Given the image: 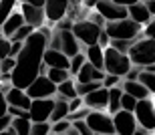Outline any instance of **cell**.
<instances>
[{"instance_id":"6da1fadb","label":"cell","mask_w":155,"mask_h":135,"mask_svg":"<svg viewBox=\"0 0 155 135\" xmlns=\"http://www.w3.org/2000/svg\"><path fill=\"white\" fill-rule=\"evenodd\" d=\"M48 32L45 28H38L26 36L22 42V48L14 57V69L10 73V85L16 89H26L35 81L42 67V53L46 48Z\"/></svg>"},{"instance_id":"7a4b0ae2","label":"cell","mask_w":155,"mask_h":135,"mask_svg":"<svg viewBox=\"0 0 155 135\" xmlns=\"http://www.w3.org/2000/svg\"><path fill=\"white\" fill-rule=\"evenodd\" d=\"M127 57L133 67H149L155 65V38H135L127 51Z\"/></svg>"},{"instance_id":"3957f363","label":"cell","mask_w":155,"mask_h":135,"mask_svg":"<svg viewBox=\"0 0 155 135\" xmlns=\"http://www.w3.org/2000/svg\"><path fill=\"white\" fill-rule=\"evenodd\" d=\"M141 24L133 22L131 18H121V20H111V22L103 24V30L107 32L109 38H121V41H135L141 38Z\"/></svg>"},{"instance_id":"277c9868","label":"cell","mask_w":155,"mask_h":135,"mask_svg":"<svg viewBox=\"0 0 155 135\" xmlns=\"http://www.w3.org/2000/svg\"><path fill=\"white\" fill-rule=\"evenodd\" d=\"M131 69V61L125 53H117L115 48L105 47L103 48V71L105 75H115V77H125V73Z\"/></svg>"},{"instance_id":"5b68a950","label":"cell","mask_w":155,"mask_h":135,"mask_svg":"<svg viewBox=\"0 0 155 135\" xmlns=\"http://www.w3.org/2000/svg\"><path fill=\"white\" fill-rule=\"evenodd\" d=\"M133 117L137 121L139 127H143L145 131L153 133L155 129V103L153 97H147V99H139L135 103V109H133Z\"/></svg>"},{"instance_id":"8992f818","label":"cell","mask_w":155,"mask_h":135,"mask_svg":"<svg viewBox=\"0 0 155 135\" xmlns=\"http://www.w3.org/2000/svg\"><path fill=\"white\" fill-rule=\"evenodd\" d=\"M101 26L93 24L91 20H77L73 22V28L71 32L75 35V38L79 41V44H85V47H91V44H97L99 32H101Z\"/></svg>"},{"instance_id":"52a82bcc","label":"cell","mask_w":155,"mask_h":135,"mask_svg":"<svg viewBox=\"0 0 155 135\" xmlns=\"http://www.w3.org/2000/svg\"><path fill=\"white\" fill-rule=\"evenodd\" d=\"M85 123L89 125V129H91L95 135H111V133H115L111 115H107V113H103V111H89V115L85 117Z\"/></svg>"},{"instance_id":"ba28073f","label":"cell","mask_w":155,"mask_h":135,"mask_svg":"<svg viewBox=\"0 0 155 135\" xmlns=\"http://www.w3.org/2000/svg\"><path fill=\"white\" fill-rule=\"evenodd\" d=\"M24 93L28 95L30 99H48V97L57 95V85L51 83L45 75H38L28 87L24 89Z\"/></svg>"},{"instance_id":"9c48e42d","label":"cell","mask_w":155,"mask_h":135,"mask_svg":"<svg viewBox=\"0 0 155 135\" xmlns=\"http://www.w3.org/2000/svg\"><path fill=\"white\" fill-rule=\"evenodd\" d=\"M111 121H113L115 135H133L135 129H137V121H135V117H133L131 111H123V109H119L117 113L111 115Z\"/></svg>"},{"instance_id":"30bf717a","label":"cell","mask_w":155,"mask_h":135,"mask_svg":"<svg viewBox=\"0 0 155 135\" xmlns=\"http://www.w3.org/2000/svg\"><path fill=\"white\" fill-rule=\"evenodd\" d=\"M52 105H54V99L48 97V99H30L28 105V119L32 123H42V121H48V115L52 111Z\"/></svg>"},{"instance_id":"8fae6325","label":"cell","mask_w":155,"mask_h":135,"mask_svg":"<svg viewBox=\"0 0 155 135\" xmlns=\"http://www.w3.org/2000/svg\"><path fill=\"white\" fill-rule=\"evenodd\" d=\"M95 12L103 16L105 22H111V20H121V18H127V6L115 4L113 0H99L95 4Z\"/></svg>"},{"instance_id":"7c38bea8","label":"cell","mask_w":155,"mask_h":135,"mask_svg":"<svg viewBox=\"0 0 155 135\" xmlns=\"http://www.w3.org/2000/svg\"><path fill=\"white\" fill-rule=\"evenodd\" d=\"M71 8V0H45L42 10H45V18L51 24H57L58 20H63L64 14Z\"/></svg>"},{"instance_id":"4fadbf2b","label":"cell","mask_w":155,"mask_h":135,"mask_svg":"<svg viewBox=\"0 0 155 135\" xmlns=\"http://www.w3.org/2000/svg\"><path fill=\"white\" fill-rule=\"evenodd\" d=\"M20 16H22L24 24H28L32 26L35 30L42 28V24L46 22L45 18V10H42V6H32V4H20Z\"/></svg>"},{"instance_id":"5bb4252c","label":"cell","mask_w":155,"mask_h":135,"mask_svg":"<svg viewBox=\"0 0 155 135\" xmlns=\"http://www.w3.org/2000/svg\"><path fill=\"white\" fill-rule=\"evenodd\" d=\"M81 99H83V105H85L87 109H91V111H103V109H107L109 89L99 87V89H95V91H91L89 95L81 97Z\"/></svg>"},{"instance_id":"9a60e30c","label":"cell","mask_w":155,"mask_h":135,"mask_svg":"<svg viewBox=\"0 0 155 135\" xmlns=\"http://www.w3.org/2000/svg\"><path fill=\"white\" fill-rule=\"evenodd\" d=\"M42 65H45L46 69H67L69 71V59H67L61 51L45 48V53H42Z\"/></svg>"},{"instance_id":"2e32d148","label":"cell","mask_w":155,"mask_h":135,"mask_svg":"<svg viewBox=\"0 0 155 135\" xmlns=\"http://www.w3.org/2000/svg\"><path fill=\"white\" fill-rule=\"evenodd\" d=\"M4 99H6V105H10V107H20V109H26V111H28L30 97L24 93V89L10 87V89L4 93Z\"/></svg>"},{"instance_id":"e0dca14e","label":"cell","mask_w":155,"mask_h":135,"mask_svg":"<svg viewBox=\"0 0 155 135\" xmlns=\"http://www.w3.org/2000/svg\"><path fill=\"white\" fill-rule=\"evenodd\" d=\"M127 16L131 18L133 22L141 24V26H145L149 20H153V18H155V16H151V14H149V10H147L145 2H137V4L127 6Z\"/></svg>"},{"instance_id":"ac0fdd59","label":"cell","mask_w":155,"mask_h":135,"mask_svg":"<svg viewBox=\"0 0 155 135\" xmlns=\"http://www.w3.org/2000/svg\"><path fill=\"white\" fill-rule=\"evenodd\" d=\"M77 83H91V81H103V77H105V71H99L95 69L93 65H89L85 61V65L79 69V73H77Z\"/></svg>"},{"instance_id":"d6986e66","label":"cell","mask_w":155,"mask_h":135,"mask_svg":"<svg viewBox=\"0 0 155 135\" xmlns=\"http://www.w3.org/2000/svg\"><path fill=\"white\" fill-rule=\"evenodd\" d=\"M22 24H24V20H22V16H20V12L14 10L10 16H8L4 22H2V26H0V30H2V32H0V35H4L6 38H10V36L14 35V32H16V30L20 28Z\"/></svg>"},{"instance_id":"ffe728a7","label":"cell","mask_w":155,"mask_h":135,"mask_svg":"<svg viewBox=\"0 0 155 135\" xmlns=\"http://www.w3.org/2000/svg\"><path fill=\"white\" fill-rule=\"evenodd\" d=\"M119 87H121V91H123V93L135 97L137 101H139V99H147V97H151L149 91H147L143 85H139L137 81H123V83H119Z\"/></svg>"},{"instance_id":"44dd1931","label":"cell","mask_w":155,"mask_h":135,"mask_svg":"<svg viewBox=\"0 0 155 135\" xmlns=\"http://www.w3.org/2000/svg\"><path fill=\"white\" fill-rule=\"evenodd\" d=\"M137 83L139 85H143L151 95L155 93V65H149V67H143V69L139 71L137 75Z\"/></svg>"},{"instance_id":"7402d4cb","label":"cell","mask_w":155,"mask_h":135,"mask_svg":"<svg viewBox=\"0 0 155 135\" xmlns=\"http://www.w3.org/2000/svg\"><path fill=\"white\" fill-rule=\"evenodd\" d=\"M85 61L89 65H93L95 69L103 71V48L99 47V44H91V47H87L85 53Z\"/></svg>"},{"instance_id":"603a6c76","label":"cell","mask_w":155,"mask_h":135,"mask_svg":"<svg viewBox=\"0 0 155 135\" xmlns=\"http://www.w3.org/2000/svg\"><path fill=\"white\" fill-rule=\"evenodd\" d=\"M67 115H69V101L63 99V97L54 99L52 111H51V115H48L51 123H57V121H61V119H67Z\"/></svg>"},{"instance_id":"cb8c5ba5","label":"cell","mask_w":155,"mask_h":135,"mask_svg":"<svg viewBox=\"0 0 155 135\" xmlns=\"http://www.w3.org/2000/svg\"><path fill=\"white\" fill-rule=\"evenodd\" d=\"M121 95H123V91H121V87L117 85V87H111L109 89V99H107V109H109V113L113 115V113H117L121 109L119 101H121Z\"/></svg>"},{"instance_id":"d4e9b609","label":"cell","mask_w":155,"mask_h":135,"mask_svg":"<svg viewBox=\"0 0 155 135\" xmlns=\"http://www.w3.org/2000/svg\"><path fill=\"white\" fill-rule=\"evenodd\" d=\"M57 93L58 97H63V99H73V97H77V89H75V81H71V79H67V81L58 83L57 85Z\"/></svg>"},{"instance_id":"484cf974","label":"cell","mask_w":155,"mask_h":135,"mask_svg":"<svg viewBox=\"0 0 155 135\" xmlns=\"http://www.w3.org/2000/svg\"><path fill=\"white\" fill-rule=\"evenodd\" d=\"M30 125H32V121L26 117H12V121H10V127L16 135H28Z\"/></svg>"},{"instance_id":"4316f807","label":"cell","mask_w":155,"mask_h":135,"mask_svg":"<svg viewBox=\"0 0 155 135\" xmlns=\"http://www.w3.org/2000/svg\"><path fill=\"white\" fill-rule=\"evenodd\" d=\"M45 77L51 83H54V85H58V83L71 79V75H69V71H67V69H46V75Z\"/></svg>"},{"instance_id":"83f0119b","label":"cell","mask_w":155,"mask_h":135,"mask_svg":"<svg viewBox=\"0 0 155 135\" xmlns=\"http://www.w3.org/2000/svg\"><path fill=\"white\" fill-rule=\"evenodd\" d=\"M16 2H18V0H0V26H2V22H4L6 18L14 12Z\"/></svg>"},{"instance_id":"f1b7e54d","label":"cell","mask_w":155,"mask_h":135,"mask_svg":"<svg viewBox=\"0 0 155 135\" xmlns=\"http://www.w3.org/2000/svg\"><path fill=\"white\" fill-rule=\"evenodd\" d=\"M30 32H35V28L28 26V24H22V26H20V28H18L16 32L8 38V41H10V42H24V41H26V36H28Z\"/></svg>"},{"instance_id":"f546056e","label":"cell","mask_w":155,"mask_h":135,"mask_svg":"<svg viewBox=\"0 0 155 135\" xmlns=\"http://www.w3.org/2000/svg\"><path fill=\"white\" fill-rule=\"evenodd\" d=\"M83 65H85V54L83 53H77L75 57H71L69 59V75H77Z\"/></svg>"},{"instance_id":"4dcf8cb0","label":"cell","mask_w":155,"mask_h":135,"mask_svg":"<svg viewBox=\"0 0 155 135\" xmlns=\"http://www.w3.org/2000/svg\"><path fill=\"white\" fill-rule=\"evenodd\" d=\"M28 135H51V123L42 121V123H32L30 125Z\"/></svg>"},{"instance_id":"1f68e13d","label":"cell","mask_w":155,"mask_h":135,"mask_svg":"<svg viewBox=\"0 0 155 135\" xmlns=\"http://www.w3.org/2000/svg\"><path fill=\"white\" fill-rule=\"evenodd\" d=\"M131 42L133 41H121V38H109V47L111 48H115L117 53H125L129 51V47H131Z\"/></svg>"},{"instance_id":"d6a6232c","label":"cell","mask_w":155,"mask_h":135,"mask_svg":"<svg viewBox=\"0 0 155 135\" xmlns=\"http://www.w3.org/2000/svg\"><path fill=\"white\" fill-rule=\"evenodd\" d=\"M135 103H137V99H135V97H131V95H127V93L121 95L119 105H121V109H123V111H131V113H133V109H135Z\"/></svg>"},{"instance_id":"836d02e7","label":"cell","mask_w":155,"mask_h":135,"mask_svg":"<svg viewBox=\"0 0 155 135\" xmlns=\"http://www.w3.org/2000/svg\"><path fill=\"white\" fill-rule=\"evenodd\" d=\"M71 125L77 129V133L79 135H95L91 129H89V125L85 123V119H79V121H71Z\"/></svg>"},{"instance_id":"e575fe53","label":"cell","mask_w":155,"mask_h":135,"mask_svg":"<svg viewBox=\"0 0 155 135\" xmlns=\"http://www.w3.org/2000/svg\"><path fill=\"white\" fill-rule=\"evenodd\" d=\"M71 127V121H67V119H61V121H57V123L51 125V133H64V131Z\"/></svg>"},{"instance_id":"d590c367","label":"cell","mask_w":155,"mask_h":135,"mask_svg":"<svg viewBox=\"0 0 155 135\" xmlns=\"http://www.w3.org/2000/svg\"><path fill=\"white\" fill-rule=\"evenodd\" d=\"M121 83V77H115V75H105L103 81H101V87L105 89H111V87H117Z\"/></svg>"},{"instance_id":"8d00e7d4","label":"cell","mask_w":155,"mask_h":135,"mask_svg":"<svg viewBox=\"0 0 155 135\" xmlns=\"http://www.w3.org/2000/svg\"><path fill=\"white\" fill-rule=\"evenodd\" d=\"M12 69H14V59L12 57L0 59V73H12Z\"/></svg>"},{"instance_id":"74e56055","label":"cell","mask_w":155,"mask_h":135,"mask_svg":"<svg viewBox=\"0 0 155 135\" xmlns=\"http://www.w3.org/2000/svg\"><path fill=\"white\" fill-rule=\"evenodd\" d=\"M6 113L10 115V117H26L28 119V111L26 109H20V107H6Z\"/></svg>"},{"instance_id":"f35d334b","label":"cell","mask_w":155,"mask_h":135,"mask_svg":"<svg viewBox=\"0 0 155 135\" xmlns=\"http://www.w3.org/2000/svg\"><path fill=\"white\" fill-rule=\"evenodd\" d=\"M141 35H143L145 38H155V18L145 24V28H141Z\"/></svg>"},{"instance_id":"ab89813d","label":"cell","mask_w":155,"mask_h":135,"mask_svg":"<svg viewBox=\"0 0 155 135\" xmlns=\"http://www.w3.org/2000/svg\"><path fill=\"white\" fill-rule=\"evenodd\" d=\"M8 51H10V41L6 36H0V59L8 57Z\"/></svg>"},{"instance_id":"60d3db41","label":"cell","mask_w":155,"mask_h":135,"mask_svg":"<svg viewBox=\"0 0 155 135\" xmlns=\"http://www.w3.org/2000/svg\"><path fill=\"white\" fill-rule=\"evenodd\" d=\"M83 107V99L81 97H73V99H69V113L77 111V109H81Z\"/></svg>"},{"instance_id":"b9f144b4","label":"cell","mask_w":155,"mask_h":135,"mask_svg":"<svg viewBox=\"0 0 155 135\" xmlns=\"http://www.w3.org/2000/svg\"><path fill=\"white\" fill-rule=\"evenodd\" d=\"M97 44H99V47H101V48H105V47H109V36H107V32H105V30H101V32H99Z\"/></svg>"},{"instance_id":"7bdbcfd3","label":"cell","mask_w":155,"mask_h":135,"mask_svg":"<svg viewBox=\"0 0 155 135\" xmlns=\"http://www.w3.org/2000/svg\"><path fill=\"white\" fill-rule=\"evenodd\" d=\"M87 20H91L93 24H97V26H101V28H103V24H105L103 16H101V14H97V12H93V14H91L89 18H87Z\"/></svg>"},{"instance_id":"ee69618b","label":"cell","mask_w":155,"mask_h":135,"mask_svg":"<svg viewBox=\"0 0 155 135\" xmlns=\"http://www.w3.org/2000/svg\"><path fill=\"white\" fill-rule=\"evenodd\" d=\"M10 121H12V117L6 113V115H2L0 117V131H4V129H8L10 127Z\"/></svg>"},{"instance_id":"f6af8a7d","label":"cell","mask_w":155,"mask_h":135,"mask_svg":"<svg viewBox=\"0 0 155 135\" xmlns=\"http://www.w3.org/2000/svg\"><path fill=\"white\" fill-rule=\"evenodd\" d=\"M20 48H22V42H10V51H8V57H12V59H14V57L18 54V51H20Z\"/></svg>"},{"instance_id":"bcb514c9","label":"cell","mask_w":155,"mask_h":135,"mask_svg":"<svg viewBox=\"0 0 155 135\" xmlns=\"http://www.w3.org/2000/svg\"><path fill=\"white\" fill-rule=\"evenodd\" d=\"M58 30H71L73 28V22H71V20H58Z\"/></svg>"},{"instance_id":"7dc6e473","label":"cell","mask_w":155,"mask_h":135,"mask_svg":"<svg viewBox=\"0 0 155 135\" xmlns=\"http://www.w3.org/2000/svg\"><path fill=\"white\" fill-rule=\"evenodd\" d=\"M6 99H4V95L0 93V117H2V115H6Z\"/></svg>"},{"instance_id":"c3c4849f","label":"cell","mask_w":155,"mask_h":135,"mask_svg":"<svg viewBox=\"0 0 155 135\" xmlns=\"http://www.w3.org/2000/svg\"><path fill=\"white\" fill-rule=\"evenodd\" d=\"M115 4H121V6H131V4H137L141 0H113Z\"/></svg>"},{"instance_id":"681fc988","label":"cell","mask_w":155,"mask_h":135,"mask_svg":"<svg viewBox=\"0 0 155 135\" xmlns=\"http://www.w3.org/2000/svg\"><path fill=\"white\" fill-rule=\"evenodd\" d=\"M145 6H147L151 16H155V0H145Z\"/></svg>"},{"instance_id":"f907efd6","label":"cell","mask_w":155,"mask_h":135,"mask_svg":"<svg viewBox=\"0 0 155 135\" xmlns=\"http://www.w3.org/2000/svg\"><path fill=\"white\" fill-rule=\"evenodd\" d=\"M20 4H32V6H42L45 0H20Z\"/></svg>"},{"instance_id":"816d5d0a","label":"cell","mask_w":155,"mask_h":135,"mask_svg":"<svg viewBox=\"0 0 155 135\" xmlns=\"http://www.w3.org/2000/svg\"><path fill=\"white\" fill-rule=\"evenodd\" d=\"M133 135H147V131H145L143 127H139V125H137V129H135V133H133Z\"/></svg>"},{"instance_id":"f5cc1de1","label":"cell","mask_w":155,"mask_h":135,"mask_svg":"<svg viewBox=\"0 0 155 135\" xmlns=\"http://www.w3.org/2000/svg\"><path fill=\"white\" fill-rule=\"evenodd\" d=\"M0 135H16V133H14V131H12V127H8V129L0 131Z\"/></svg>"},{"instance_id":"db71d44e","label":"cell","mask_w":155,"mask_h":135,"mask_svg":"<svg viewBox=\"0 0 155 135\" xmlns=\"http://www.w3.org/2000/svg\"><path fill=\"white\" fill-rule=\"evenodd\" d=\"M83 2H85L87 6H95V4H97V2H99V0H83Z\"/></svg>"},{"instance_id":"11a10c76","label":"cell","mask_w":155,"mask_h":135,"mask_svg":"<svg viewBox=\"0 0 155 135\" xmlns=\"http://www.w3.org/2000/svg\"><path fill=\"white\" fill-rule=\"evenodd\" d=\"M54 135H67V133H54Z\"/></svg>"},{"instance_id":"9f6ffc18","label":"cell","mask_w":155,"mask_h":135,"mask_svg":"<svg viewBox=\"0 0 155 135\" xmlns=\"http://www.w3.org/2000/svg\"><path fill=\"white\" fill-rule=\"evenodd\" d=\"M0 87H2V83H0Z\"/></svg>"},{"instance_id":"6f0895ef","label":"cell","mask_w":155,"mask_h":135,"mask_svg":"<svg viewBox=\"0 0 155 135\" xmlns=\"http://www.w3.org/2000/svg\"><path fill=\"white\" fill-rule=\"evenodd\" d=\"M111 135H115V133H111Z\"/></svg>"}]
</instances>
